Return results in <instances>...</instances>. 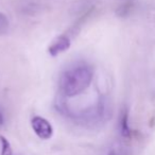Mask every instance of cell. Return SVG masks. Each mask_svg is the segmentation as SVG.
I'll list each match as a JSON object with an SVG mask.
<instances>
[{
	"label": "cell",
	"mask_w": 155,
	"mask_h": 155,
	"mask_svg": "<svg viewBox=\"0 0 155 155\" xmlns=\"http://www.w3.org/2000/svg\"><path fill=\"white\" fill-rule=\"evenodd\" d=\"M93 80V71L87 66H77L64 71L60 79V89L66 97H75L85 91Z\"/></svg>",
	"instance_id": "6da1fadb"
},
{
	"label": "cell",
	"mask_w": 155,
	"mask_h": 155,
	"mask_svg": "<svg viewBox=\"0 0 155 155\" xmlns=\"http://www.w3.org/2000/svg\"><path fill=\"white\" fill-rule=\"evenodd\" d=\"M10 22L7 15L0 12V34H5L9 31Z\"/></svg>",
	"instance_id": "8992f818"
},
{
	"label": "cell",
	"mask_w": 155,
	"mask_h": 155,
	"mask_svg": "<svg viewBox=\"0 0 155 155\" xmlns=\"http://www.w3.org/2000/svg\"><path fill=\"white\" fill-rule=\"evenodd\" d=\"M120 132L123 137H130L131 135V129L129 125V113L127 110H123L120 116Z\"/></svg>",
	"instance_id": "277c9868"
},
{
	"label": "cell",
	"mask_w": 155,
	"mask_h": 155,
	"mask_svg": "<svg viewBox=\"0 0 155 155\" xmlns=\"http://www.w3.org/2000/svg\"><path fill=\"white\" fill-rule=\"evenodd\" d=\"M31 125H32L34 133L41 139H50L52 137V135H53V127H52L51 123L44 117L34 116L31 119Z\"/></svg>",
	"instance_id": "7a4b0ae2"
},
{
	"label": "cell",
	"mask_w": 155,
	"mask_h": 155,
	"mask_svg": "<svg viewBox=\"0 0 155 155\" xmlns=\"http://www.w3.org/2000/svg\"><path fill=\"white\" fill-rule=\"evenodd\" d=\"M108 155H117V154L114 152V151H112V152H110V154H108Z\"/></svg>",
	"instance_id": "ba28073f"
},
{
	"label": "cell",
	"mask_w": 155,
	"mask_h": 155,
	"mask_svg": "<svg viewBox=\"0 0 155 155\" xmlns=\"http://www.w3.org/2000/svg\"><path fill=\"white\" fill-rule=\"evenodd\" d=\"M1 142V155H12V148L9 140L3 136H0Z\"/></svg>",
	"instance_id": "5b68a950"
},
{
	"label": "cell",
	"mask_w": 155,
	"mask_h": 155,
	"mask_svg": "<svg viewBox=\"0 0 155 155\" xmlns=\"http://www.w3.org/2000/svg\"><path fill=\"white\" fill-rule=\"evenodd\" d=\"M3 121H5V119H3V115H2V113L0 112V127L3 124Z\"/></svg>",
	"instance_id": "52a82bcc"
},
{
	"label": "cell",
	"mask_w": 155,
	"mask_h": 155,
	"mask_svg": "<svg viewBox=\"0 0 155 155\" xmlns=\"http://www.w3.org/2000/svg\"><path fill=\"white\" fill-rule=\"evenodd\" d=\"M70 38L67 35H60L49 46L48 52H49V54L51 56H56L60 53H62V52H65L66 50H68L70 48Z\"/></svg>",
	"instance_id": "3957f363"
}]
</instances>
